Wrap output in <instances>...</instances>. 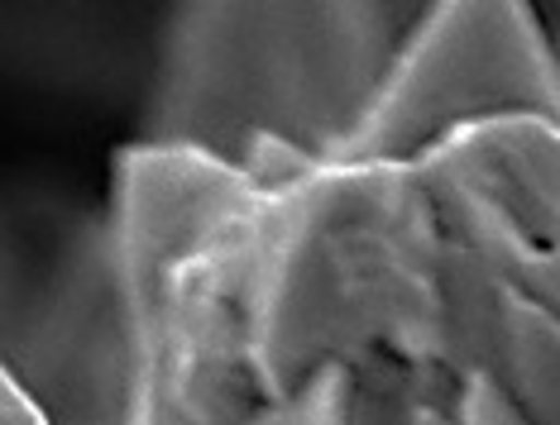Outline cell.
I'll list each match as a JSON object with an SVG mask.
<instances>
[{
    "mask_svg": "<svg viewBox=\"0 0 560 425\" xmlns=\"http://www.w3.org/2000/svg\"><path fill=\"white\" fill-rule=\"evenodd\" d=\"M493 120L560 125V68L527 5H436L330 163H417Z\"/></svg>",
    "mask_w": 560,
    "mask_h": 425,
    "instance_id": "1",
    "label": "cell"
}]
</instances>
